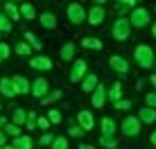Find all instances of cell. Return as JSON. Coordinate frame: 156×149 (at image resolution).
Here are the masks:
<instances>
[{
  "label": "cell",
  "instance_id": "6da1fadb",
  "mask_svg": "<svg viewBox=\"0 0 156 149\" xmlns=\"http://www.w3.org/2000/svg\"><path fill=\"white\" fill-rule=\"evenodd\" d=\"M133 59H136V63L140 68H152L154 66V50L149 45H145V43H140V45H136V50H133Z\"/></svg>",
  "mask_w": 156,
  "mask_h": 149
},
{
  "label": "cell",
  "instance_id": "7a4b0ae2",
  "mask_svg": "<svg viewBox=\"0 0 156 149\" xmlns=\"http://www.w3.org/2000/svg\"><path fill=\"white\" fill-rule=\"evenodd\" d=\"M129 34H131V23H129V18H118L115 23H113V27H111V36H113L115 41H127L129 39Z\"/></svg>",
  "mask_w": 156,
  "mask_h": 149
},
{
  "label": "cell",
  "instance_id": "3957f363",
  "mask_svg": "<svg viewBox=\"0 0 156 149\" xmlns=\"http://www.w3.org/2000/svg\"><path fill=\"white\" fill-rule=\"evenodd\" d=\"M149 20H152V16H149V12H147L145 7H136V9L131 12V16H129V23H131V27H138V29L147 27Z\"/></svg>",
  "mask_w": 156,
  "mask_h": 149
},
{
  "label": "cell",
  "instance_id": "277c9868",
  "mask_svg": "<svg viewBox=\"0 0 156 149\" xmlns=\"http://www.w3.org/2000/svg\"><path fill=\"white\" fill-rule=\"evenodd\" d=\"M66 14H68V20H70L73 25H79V23H84V20H86V9L79 2H70V5H68V9H66Z\"/></svg>",
  "mask_w": 156,
  "mask_h": 149
},
{
  "label": "cell",
  "instance_id": "5b68a950",
  "mask_svg": "<svg viewBox=\"0 0 156 149\" xmlns=\"http://www.w3.org/2000/svg\"><path fill=\"white\" fill-rule=\"evenodd\" d=\"M122 133H125L127 138H133L140 133V120L133 118V115H127L125 120H122Z\"/></svg>",
  "mask_w": 156,
  "mask_h": 149
},
{
  "label": "cell",
  "instance_id": "8992f818",
  "mask_svg": "<svg viewBox=\"0 0 156 149\" xmlns=\"http://www.w3.org/2000/svg\"><path fill=\"white\" fill-rule=\"evenodd\" d=\"M86 72H88V63H86L84 59H75L73 70H70V81H73V84L82 81V79L86 77Z\"/></svg>",
  "mask_w": 156,
  "mask_h": 149
},
{
  "label": "cell",
  "instance_id": "52a82bcc",
  "mask_svg": "<svg viewBox=\"0 0 156 149\" xmlns=\"http://www.w3.org/2000/svg\"><path fill=\"white\" fill-rule=\"evenodd\" d=\"M104 16H106L104 7H102V5H95V7H90L88 12H86V20H88L90 25H102L104 23Z\"/></svg>",
  "mask_w": 156,
  "mask_h": 149
},
{
  "label": "cell",
  "instance_id": "ba28073f",
  "mask_svg": "<svg viewBox=\"0 0 156 149\" xmlns=\"http://www.w3.org/2000/svg\"><path fill=\"white\" fill-rule=\"evenodd\" d=\"M109 66H111V70H115L120 74H127L129 72V61L125 59V57H120V54L109 57Z\"/></svg>",
  "mask_w": 156,
  "mask_h": 149
},
{
  "label": "cell",
  "instance_id": "9c48e42d",
  "mask_svg": "<svg viewBox=\"0 0 156 149\" xmlns=\"http://www.w3.org/2000/svg\"><path fill=\"white\" fill-rule=\"evenodd\" d=\"M48 90H50V86H48V79L45 77H36L34 81H32V95L34 97H45L48 95Z\"/></svg>",
  "mask_w": 156,
  "mask_h": 149
},
{
  "label": "cell",
  "instance_id": "30bf717a",
  "mask_svg": "<svg viewBox=\"0 0 156 149\" xmlns=\"http://www.w3.org/2000/svg\"><path fill=\"white\" fill-rule=\"evenodd\" d=\"M12 84H14L16 95H25V93H30V90H32L30 81L23 77V74H14V77H12Z\"/></svg>",
  "mask_w": 156,
  "mask_h": 149
},
{
  "label": "cell",
  "instance_id": "8fae6325",
  "mask_svg": "<svg viewBox=\"0 0 156 149\" xmlns=\"http://www.w3.org/2000/svg\"><path fill=\"white\" fill-rule=\"evenodd\" d=\"M104 102H106V88L102 86V84H98V88L90 93V104H93L95 109H102Z\"/></svg>",
  "mask_w": 156,
  "mask_h": 149
},
{
  "label": "cell",
  "instance_id": "7c38bea8",
  "mask_svg": "<svg viewBox=\"0 0 156 149\" xmlns=\"http://www.w3.org/2000/svg\"><path fill=\"white\" fill-rule=\"evenodd\" d=\"M30 68L32 70H52V59L50 57H32Z\"/></svg>",
  "mask_w": 156,
  "mask_h": 149
},
{
  "label": "cell",
  "instance_id": "4fadbf2b",
  "mask_svg": "<svg viewBox=\"0 0 156 149\" xmlns=\"http://www.w3.org/2000/svg\"><path fill=\"white\" fill-rule=\"evenodd\" d=\"M77 122H79V126H82L84 131H90L95 126V118H93L90 111H79L77 113Z\"/></svg>",
  "mask_w": 156,
  "mask_h": 149
},
{
  "label": "cell",
  "instance_id": "5bb4252c",
  "mask_svg": "<svg viewBox=\"0 0 156 149\" xmlns=\"http://www.w3.org/2000/svg\"><path fill=\"white\" fill-rule=\"evenodd\" d=\"M98 84H100L98 74H93V72H86V77L82 79V93H93V90L98 88Z\"/></svg>",
  "mask_w": 156,
  "mask_h": 149
},
{
  "label": "cell",
  "instance_id": "9a60e30c",
  "mask_svg": "<svg viewBox=\"0 0 156 149\" xmlns=\"http://www.w3.org/2000/svg\"><path fill=\"white\" fill-rule=\"evenodd\" d=\"M39 23H41L45 29H55V27H57V16L52 14V12H43V14L39 16Z\"/></svg>",
  "mask_w": 156,
  "mask_h": 149
},
{
  "label": "cell",
  "instance_id": "2e32d148",
  "mask_svg": "<svg viewBox=\"0 0 156 149\" xmlns=\"http://www.w3.org/2000/svg\"><path fill=\"white\" fill-rule=\"evenodd\" d=\"M138 120L145 122V124H154V122H156V109H152V106H145L140 113H138Z\"/></svg>",
  "mask_w": 156,
  "mask_h": 149
},
{
  "label": "cell",
  "instance_id": "e0dca14e",
  "mask_svg": "<svg viewBox=\"0 0 156 149\" xmlns=\"http://www.w3.org/2000/svg\"><path fill=\"white\" fill-rule=\"evenodd\" d=\"M0 93H2L5 97H14V95H16V90H14V84H12V79H9V77L0 79Z\"/></svg>",
  "mask_w": 156,
  "mask_h": 149
},
{
  "label": "cell",
  "instance_id": "ac0fdd59",
  "mask_svg": "<svg viewBox=\"0 0 156 149\" xmlns=\"http://www.w3.org/2000/svg\"><path fill=\"white\" fill-rule=\"evenodd\" d=\"M34 147V142H32L30 136H18L14 138V149H32Z\"/></svg>",
  "mask_w": 156,
  "mask_h": 149
},
{
  "label": "cell",
  "instance_id": "d6986e66",
  "mask_svg": "<svg viewBox=\"0 0 156 149\" xmlns=\"http://www.w3.org/2000/svg\"><path fill=\"white\" fill-rule=\"evenodd\" d=\"M75 43L73 41H68V43H63V47H61V59L63 61H73V57H75Z\"/></svg>",
  "mask_w": 156,
  "mask_h": 149
},
{
  "label": "cell",
  "instance_id": "ffe728a7",
  "mask_svg": "<svg viewBox=\"0 0 156 149\" xmlns=\"http://www.w3.org/2000/svg\"><path fill=\"white\" fill-rule=\"evenodd\" d=\"M20 16H23L25 20H34L36 18V12H34V7H32L30 2H20Z\"/></svg>",
  "mask_w": 156,
  "mask_h": 149
},
{
  "label": "cell",
  "instance_id": "44dd1931",
  "mask_svg": "<svg viewBox=\"0 0 156 149\" xmlns=\"http://www.w3.org/2000/svg\"><path fill=\"white\" fill-rule=\"evenodd\" d=\"M5 14L9 16V20H20V9L16 7V2H5Z\"/></svg>",
  "mask_w": 156,
  "mask_h": 149
},
{
  "label": "cell",
  "instance_id": "7402d4cb",
  "mask_svg": "<svg viewBox=\"0 0 156 149\" xmlns=\"http://www.w3.org/2000/svg\"><path fill=\"white\" fill-rule=\"evenodd\" d=\"M106 97H109L111 102H118V99H122V84L115 81L113 86H111V90L106 93Z\"/></svg>",
  "mask_w": 156,
  "mask_h": 149
},
{
  "label": "cell",
  "instance_id": "603a6c76",
  "mask_svg": "<svg viewBox=\"0 0 156 149\" xmlns=\"http://www.w3.org/2000/svg\"><path fill=\"white\" fill-rule=\"evenodd\" d=\"M115 133V122L111 118H102V136H113Z\"/></svg>",
  "mask_w": 156,
  "mask_h": 149
},
{
  "label": "cell",
  "instance_id": "cb8c5ba5",
  "mask_svg": "<svg viewBox=\"0 0 156 149\" xmlns=\"http://www.w3.org/2000/svg\"><path fill=\"white\" fill-rule=\"evenodd\" d=\"M25 43H27V45L32 47V50H36V52H39L41 47H43V43H41L39 39H36L34 34H32V32H25Z\"/></svg>",
  "mask_w": 156,
  "mask_h": 149
},
{
  "label": "cell",
  "instance_id": "d4e9b609",
  "mask_svg": "<svg viewBox=\"0 0 156 149\" xmlns=\"http://www.w3.org/2000/svg\"><path fill=\"white\" fill-rule=\"evenodd\" d=\"M12 122H14V124H25V122H27V111H25V109H16L14 111V115H12Z\"/></svg>",
  "mask_w": 156,
  "mask_h": 149
},
{
  "label": "cell",
  "instance_id": "484cf974",
  "mask_svg": "<svg viewBox=\"0 0 156 149\" xmlns=\"http://www.w3.org/2000/svg\"><path fill=\"white\" fill-rule=\"evenodd\" d=\"M82 45L90 47V50H102V41L95 39V36H86V39H82Z\"/></svg>",
  "mask_w": 156,
  "mask_h": 149
},
{
  "label": "cell",
  "instance_id": "4316f807",
  "mask_svg": "<svg viewBox=\"0 0 156 149\" xmlns=\"http://www.w3.org/2000/svg\"><path fill=\"white\" fill-rule=\"evenodd\" d=\"M2 129H5V133L12 136V138H18V136H20V126H18V124H14V122H7Z\"/></svg>",
  "mask_w": 156,
  "mask_h": 149
},
{
  "label": "cell",
  "instance_id": "83f0119b",
  "mask_svg": "<svg viewBox=\"0 0 156 149\" xmlns=\"http://www.w3.org/2000/svg\"><path fill=\"white\" fill-rule=\"evenodd\" d=\"M100 145L106 149H113V147H118V140H115V136H100Z\"/></svg>",
  "mask_w": 156,
  "mask_h": 149
},
{
  "label": "cell",
  "instance_id": "f1b7e54d",
  "mask_svg": "<svg viewBox=\"0 0 156 149\" xmlns=\"http://www.w3.org/2000/svg\"><path fill=\"white\" fill-rule=\"evenodd\" d=\"M50 149H68V138L66 136H57L52 140V147Z\"/></svg>",
  "mask_w": 156,
  "mask_h": 149
},
{
  "label": "cell",
  "instance_id": "f546056e",
  "mask_svg": "<svg viewBox=\"0 0 156 149\" xmlns=\"http://www.w3.org/2000/svg\"><path fill=\"white\" fill-rule=\"evenodd\" d=\"M61 95H63V93H61V90H52V93H50V95H45V97H41V102H43V104H45V106H48V104H52V102H57V99H61Z\"/></svg>",
  "mask_w": 156,
  "mask_h": 149
},
{
  "label": "cell",
  "instance_id": "4dcf8cb0",
  "mask_svg": "<svg viewBox=\"0 0 156 149\" xmlns=\"http://www.w3.org/2000/svg\"><path fill=\"white\" fill-rule=\"evenodd\" d=\"M16 54H20V57H32V47L27 43H16Z\"/></svg>",
  "mask_w": 156,
  "mask_h": 149
},
{
  "label": "cell",
  "instance_id": "1f68e13d",
  "mask_svg": "<svg viewBox=\"0 0 156 149\" xmlns=\"http://www.w3.org/2000/svg\"><path fill=\"white\" fill-rule=\"evenodd\" d=\"M0 32H12V20L5 12L0 14Z\"/></svg>",
  "mask_w": 156,
  "mask_h": 149
},
{
  "label": "cell",
  "instance_id": "d6a6232c",
  "mask_svg": "<svg viewBox=\"0 0 156 149\" xmlns=\"http://www.w3.org/2000/svg\"><path fill=\"white\" fill-rule=\"evenodd\" d=\"M48 120H50V124H59V122H61V113H59L57 109L48 111Z\"/></svg>",
  "mask_w": 156,
  "mask_h": 149
},
{
  "label": "cell",
  "instance_id": "836d02e7",
  "mask_svg": "<svg viewBox=\"0 0 156 149\" xmlns=\"http://www.w3.org/2000/svg\"><path fill=\"white\" fill-rule=\"evenodd\" d=\"M113 106L118 111H129L131 109V102H129V99H118V102H113Z\"/></svg>",
  "mask_w": 156,
  "mask_h": 149
},
{
  "label": "cell",
  "instance_id": "e575fe53",
  "mask_svg": "<svg viewBox=\"0 0 156 149\" xmlns=\"http://www.w3.org/2000/svg\"><path fill=\"white\" fill-rule=\"evenodd\" d=\"M25 126H27L30 131H34V129H36V113H32V111L27 113V122H25Z\"/></svg>",
  "mask_w": 156,
  "mask_h": 149
},
{
  "label": "cell",
  "instance_id": "d590c367",
  "mask_svg": "<svg viewBox=\"0 0 156 149\" xmlns=\"http://www.w3.org/2000/svg\"><path fill=\"white\" fill-rule=\"evenodd\" d=\"M9 54H12V50H9V45H7V43H0V61H2V59H7Z\"/></svg>",
  "mask_w": 156,
  "mask_h": 149
},
{
  "label": "cell",
  "instance_id": "8d00e7d4",
  "mask_svg": "<svg viewBox=\"0 0 156 149\" xmlns=\"http://www.w3.org/2000/svg\"><path fill=\"white\" fill-rule=\"evenodd\" d=\"M68 133H70L73 138H79V136H84V129H82V126H70V129H68Z\"/></svg>",
  "mask_w": 156,
  "mask_h": 149
},
{
  "label": "cell",
  "instance_id": "74e56055",
  "mask_svg": "<svg viewBox=\"0 0 156 149\" xmlns=\"http://www.w3.org/2000/svg\"><path fill=\"white\" fill-rule=\"evenodd\" d=\"M145 102H147V106L156 109V93H147V95H145Z\"/></svg>",
  "mask_w": 156,
  "mask_h": 149
},
{
  "label": "cell",
  "instance_id": "f35d334b",
  "mask_svg": "<svg viewBox=\"0 0 156 149\" xmlns=\"http://www.w3.org/2000/svg\"><path fill=\"white\" fill-rule=\"evenodd\" d=\"M36 126H39V129H50V120L48 118H36Z\"/></svg>",
  "mask_w": 156,
  "mask_h": 149
},
{
  "label": "cell",
  "instance_id": "ab89813d",
  "mask_svg": "<svg viewBox=\"0 0 156 149\" xmlns=\"http://www.w3.org/2000/svg\"><path fill=\"white\" fill-rule=\"evenodd\" d=\"M52 140H55V136H52V133H45V136H41L39 145H43V147H45V145H52Z\"/></svg>",
  "mask_w": 156,
  "mask_h": 149
},
{
  "label": "cell",
  "instance_id": "60d3db41",
  "mask_svg": "<svg viewBox=\"0 0 156 149\" xmlns=\"http://www.w3.org/2000/svg\"><path fill=\"white\" fill-rule=\"evenodd\" d=\"M115 2H118V5H125V7H133L138 0H115Z\"/></svg>",
  "mask_w": 156,
  "mask_h": 149
},
{
  "label": "cell",
  "instance_id": "b9f144b4",
  "mask_svg": "<svg viewBox=\"0 0 156 149\" xmlns=\"http://www.w3.org/2000/svg\"><path fill=\"white\" fill-rule=\"evenodd\" d=\"M5 145H7V133L0 131V147H5Z\"/></svg>",
  "mask_w": 156,
  "mask_h": 149
},
{
  "label": "cell",
  "instance_id": "7bdbcfd3",
  "mask_svg": "<svg viewBox=\"0 0 156 149\" xmlns=\"http://www.w3.org/2000/svg\"><path fill=\"white\" fill-rule=\"evenodd\" d=\"M149 81H152V86L156 88V74H149Z\"/></svg>",
  "mask_w": 156,
  "mask_h": 149
},
{
  "label": "cell",
  "instance_id": "ee69618b",
  "mask_svg": "<svg viewBox=\"0 0 156 149\" xmlns=\"http://www.w3.org/2000/svg\"><path fill=\"white\" fill-rule=\"evenodd\" d=\"M5 124H7V118H2V115H0V129H2Z\"/></svg>",
  "mask_w": 156,
  "mask_h": 149
},
{
  "label": "cell",
  "instance_id": "f6af8a7d",
  "mask_svg": "<svg viewBox=\"0 0 156 149\" xmlns=\"http://www.w3.org/2000/svg\"><path fill=\"white\" fill-rule=\"evenodd\" d=\"M149 140H152V145L156 147V131H154V133H152V138H149Z\"/></svg>",
  "mask_w": 156,
  "mask_h": 149
},
{
  "label": "cell",
  "instance_id": "bcb514c9",
  "mask_svg": "<svg viewBox=\"0 0 156 149\" xmlns=\"http://www.w3.org/2000/svg\"><path fill=\"white\" fill-rule=\"evenodd\" d=\"M79 149H93L90 145H79Z\"/></svg>",
  "mask_w": 156,
  "mask_h": 149
},
{
  "label": "cell",
  "instance_id": "7dc6e473",
  "mask_svg": "<svg viewBox=\"0 0 156 149\" xmlns=\"http://www.w3.org/2000/svg\"><path fill=\"white\" fill-rule=\"evenodd\" d=\"M152 34H154V39H156V23L152 25Z\"/></svg>",
  "mask_w": 156,
  "mask_h": 149
},
{
  "label": "cell",
  "instance_id": "c3c4849f",
  "mask_svg": "<svg viewBox=\"0 0 156 149\" xmlns=\"http://www.w3.org/2000/svg\"><path fill=\"white\" fill-rule=\"evenodd\" d=\"M93 2H98V5H104V2H106V0H93Z\"/></svg>",
  "mask_w": 156,
  "mask_h": 149
},
{
  "label": "cell",
  "instance_id": "681fc988",
  "mask_svg": "<svg viewBox=\"0 0 156 149\" xmlns=\"http://www.w3.org/2000/svg\"><path fill=\"white\" fill-rule=\"evenodd\" d=\"M0 149H14V145H12V147H7V145H5V147H0Z\"/></svg>",
  "mask_w": 156,
  "mask_h": 149
},
{
  "label": "cell",
  "instance_id": "f907efd6",
  "mask_svg": "<svg viewBox=\"0 0 156 149\" xmlns=\"http://www.w3.org/2000/svg\"><path fill=\"white\" fill-rule=\"evenodd\" d=\"M7 2H23V0H7Z\"/></svg>",
  "mask_w": 156,
  "mask_h": 149
},
{
  "label": "cell",
  "instance_id": "816d5d0a",
  "mask_svg": "<svg viewBox=\"0 0 156 149\" xmlns=\"http://www.w3.org/2000/svg\"><path fill=\"white\" fill-rule=\"evenodd\" d=\"M0 111H2V106H0Z\"/></svg>",
  "mask_w": 156,
  "mask_h": 149
}]
</instances>
